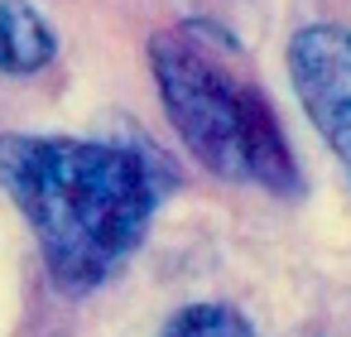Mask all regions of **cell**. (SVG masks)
<instances>
[{"mask_svg": "<svg viewBox=\"0 0 351 337\" xmlns=\"http://www.w3.org/2000/svg\"><path fill=\"white\" fill-rule=\"evenodd\" d=\"M0 183L68 294L106 284L145 246L159 207L154 164L106 140L0 135Z\"/></svg>", "mask_w": 351, "mask_h": 337, "instance_id": "1", "label": "cell"}, {"mask_svg": "<svg viewBox=\"0 0 351 337\" xmlns=\"http://www.w3.org/2000/svg\"><path fill=\"white\" fill-rule=\"evenodd\" d=\"M289 82L303 102L308 121L341 159L351 178V30L341 25H303L289 39Z\"/></svg>", "mask_w": 351, "mask_h": 337, "instance_id": "3", "label": "cell"}, {"mask_svg": "<svg viewBox=\"0 0 351 337\" xmlns=\"http://www.w3.org/2000/svg\"><path fill=\"white\" fill-rule=\"evenodd\" d=\"M159 337H255V327L231 303H188L164 323Z\"/></svg>", "mask_w": 351, "mask_h": 337, "instance_id": "5", "label": "cell"}, {"mask_svg": "<svg viewBox=\"0 0 351 337\" xmlns=\"http://www.w3.org/2000/svg\"><path fill=\"white\" fill-rule=\"evenodd\" d=\"M149 73L178 140L202 169L274 198H293L303 188L279 111L226 25L188 15L159 30L149 39Z\"/></svg>", "mask_w": 351, "mask_h": 337, "instance_id": "2", "label": "cell"}, {"mask_svg": "<svg viewBox=\"0 0 351 337\" xmlns=\"http://www.w3.org/2000/svg\"><path fill=\"white\" fill-rule=\"evenodd\" d=\"M58 58L53 25L29 5V0H0V73L29 78Z\"/></svg>", "mask_w": 351, "mask_h": 337, "instance_id": "4", "label": "cell"}]
</instances>
